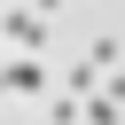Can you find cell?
Returning a JSON list of instances; mask_svg holds the SVG:
<instances>
[{
    "label": "cell",
    "mask_w": 125,
    "mask_h": 125,
    "mask_svg": "<svg viewBox=\"0 0 125 125\" xmlns=\"http://www.w3.org/2000/svg\"><path fill=\"white\" fill-rule=\"evenodd\" d=\"M0 94H23V102H31V94H47V62H39V55L0 62Z\"/></svg>",
    "instance_id": "obj_1"
},
{
    "label": "cell",
    "mask_w": 125,
    "mask_h": 125,
    "mask_svg": "<svg viewBox=\"0 0 125 125\" xmlns=\"http://www.w3.org/2000/svg\"><path fill=\"white\" fill-rule=\"evenodd\" d=\"M39 8H70V0H39Z\"/></svg>",
    "instance_id": "obj_5"
},
{
    "label": "cell",
    "mask_w": 125,
    "mask_h": 125,
    "mask_svg": "<svg viewBox=\"0 0 125 125\" xmlns=\"http://www.w3.org/2000/svg\"><path fill=\"white\" fill-rule=\"evenodd\" d=\"M94 86H102V70H94V62H70V70H62V94H78V102H86Z\"/></svg>",
    "instance_id": "obj_4"
},
{
    "label": "cell",
    "mask_w": 125,
    "mask_h": 125,
    "mask_svg": "<svg viewBox=\"0 0 125 125\" xmlns=\"http://www.w3.org/2000/svg\"><path fill=\"white\" fill-rule=\"evenodd\" d=\"M8 39H16V55H39V39H47V16H31V8H8Z\"/></svg>",
    "instance_id": "obj_2"
},
{
    "label": "cell",
    "mask_w": 125,
    "mask_h": 125,
    "mask_svg": "<svg viewBox=\"0 0 125 125\" xmlns=\"http://www.w3.org/2000/svg\"><path fill=\"white\" fill-rule=\"evenodd\" d=\"M117 117H125V109H117L109 94H86V102H78V125H117Z\"/></svg>",
    "instance_id": "obj_3"
}]
</instances>
